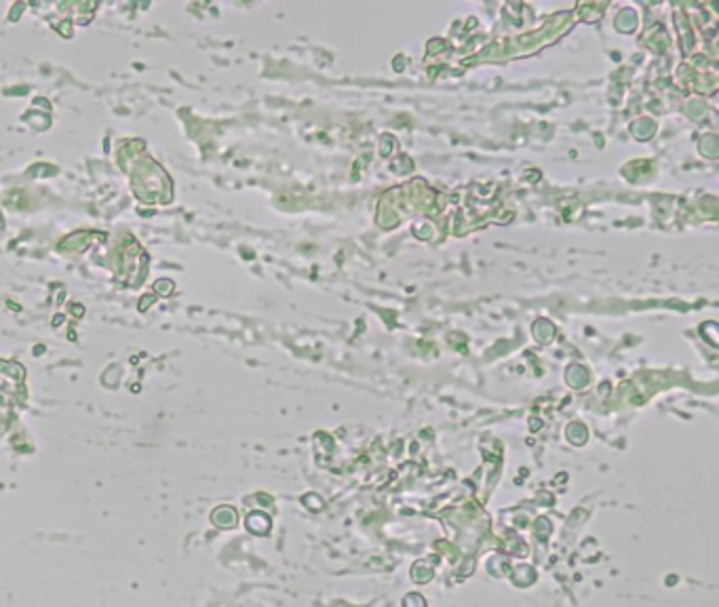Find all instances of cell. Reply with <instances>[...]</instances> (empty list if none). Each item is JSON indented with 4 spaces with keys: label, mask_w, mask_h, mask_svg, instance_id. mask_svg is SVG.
I'll use <instances>...</instances> for the list:
<instances>
[{
    "label": "cell",
    "mask_w": 719,
    "mask_h": 607,
    "mask_svg": "<svg viewBox=\"0 0 719 607\" xmlns=\"http://www.w3.org/2000/svg\"><path fill=\"white\" fill-rule=\"evenodd\" d=\"M211 523L220 529H232L238 523V513L232 509V506H218V509L211 513Z\"/></svg>",
    "instance_id": "obj_1"
}]
</instances>
